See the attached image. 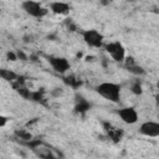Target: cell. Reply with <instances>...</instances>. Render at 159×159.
<instances>
[{"label": "cell", "mask_w": 159, "mask_h": 159, "mask_svg": "<svg viewBox=\"0 0 159 159\" xmlns=\"http://www.w3.org/2000/svg\"><path fill=\"white\" fill-rule=\"evenodd\" d=\"M94 89L106 101H109L112 103H119L120 102L122 87L119 83L106 81V82H101L99 84H97Z\"/></svg>", "instance_id": "1"}, {"label": "cell", "mask_w": 159, "mask_h": 159, "mask_svg": "<svg viewBox=\"0 0 159 159\" xmlns=\"http://www.w3.org/2000/svg\"><path fill=\"white\" fill-rule=\"evenodd\" d=\"M21 9L26 15L35 19H42L48 12V9H46L41 2L36 0H24L21 2Z\"/></svg>", "instance_id": "2"}, {"label": "cell", "mask_w": 159, "mask_h": 159, "mask_svg": "<svg viewBox=\"0 0 159 159\" xmlns=\"http://www.w3.org/2000/svg\"><path fill=\"white\" fill-rule=\"evenodd\" d=\"M82 40L91 48L104 47V36L96 29H87L82 31Z\"/></svg>", "instance_id": "3"}, {"label": "cell", "mask_w": 159, "mask_h": 159, "mask_svg": "<svg viewBox=\"0 0 159 159\" xmlns=\"http://www.w3.org/2000/svg\"><path fill=\"white\" fill-rule=\"evenodd\" d=\"M106 52L111 56V58L116 62H123L125 60V48L122 42L119 41H111L104 43Z\"/></svg>", "instance_id": "4"}, {"label": "cell", "mask_w": 159, "mask_h": 159, "mask_svg": "<svg viewBox=\"0 0 159 159\" xmlns=\"http://www.w3.org/2000/svg\"><path fill=\"white\" fill-rule=\"evenodd\" d=\"M117 114H118L119 119L124 124H129V125L135 124L138 122V119H139V114H138L137 109L134 107H130V106L129 107H122V108H119L118 112H117Z\"/></svg>", "instance_id": "5"}, {"label": "cell", "mask_w": 159, "mask_h": 159, "mask_svg": "<svg viewBox=\"0 0 159 159\" xmlns=\"http://www.w3.org/2000/svg\"><path fill=\"white\" fill-rule=\"evenodd\" d=\"M139 133L144 137L157 138L159 137V122L157 120H145L139 125Z\"/></svg>", "instance_id": "6"}, {"label": "cell", "mask_w": 159, "mask_h": 159, "mask_svg": "<svg viewBox=\"0 0 159 159\" xmlns=\"http://www.w3.org/2000/svg\"><path fill=\"white\" fill-rule=\"evenodd\" d=\"M47 61H48L50 66L52 67V70H53L55 72H57V73H66V72L70 70V67H71L68 60L65 58V57L50 56Z\"/></svg>", "instance_id": "7"}, {"label": "cell", "mask_w": 159, "mask_h": 159, "mask_svg": "<svg viewBox=\"0 0 159 159\" xmlns=\"http://www.w3.org/2000/svg\"><path fill=\"white\" fill-rule=\"evenodd\" d=\"M48 10L56 16H67L71 11V5L68 2L57 0V1H52L50 4Z\"/></svg>", "instance_id": "8"}, {"label": "cell", "mask_w": 159, "mask_h": 159, "mask_svg": "<svg viewBox=\"0 0 159 159\" xmlns=\"http://www.w3.org/2000/svg\"><path fill=\"white\" fill-rule=\"evenodd\" d=\"M106 132L108 133L109 138L113 140V142H119L123 137V132L117 128V127H113L112 124H107V128H106Z\"/></svg>", "instance_id": "9"}, {"label": "cell", "mask_w": 159, "mask_h": 159, "mask_svg": "<svg viewBox=\"0 0 159 159\" xmlns=\"http://www.w3.org/2000/svg\"><path fill=\"white\" fill-rule=\"evenodd\" d=\"M0 76H1V78H2V80L9 81V82L15 81V80L17 78V75H16L14 71L7 70V68H1V70H0Z\"/></svg>", "instance_id": "10"}, {"label": "cell", "mask_w": 159, "mask_h": 159, "mask_svg": "<svg viewBox=\"0 0 159 159\" xmlns=\"http://www.w3.org/2000/svg\"><path fill=\"white\" fill-rule=\"evenodd\" d=\"M16 135L22 139V140H26V142H31L32 140V135L30 132H26V130H17L16 132Z\"/></svg>", "instance_id": "11"}, {"label": "cell", "mask_w": 159, "mask_h": 159, "mask_svg": "<svg viewBox=\"0 0 159 159\" xmlns=\"http://www.w3.org/2000/svg\"><path fill=\"white\" fill-rule=\"evenodd\" d=\"M132 92L135 93V94H142V84L139 82H135L133 86H132Z\"/></svg>", "instance_id": "12"}, {"label": "cell", "mask_w": 159, "mask_h": 159, "mask_svg": "<svg viewBox=\"0 0 159 159\" xmlns=\"http://www.w3.org/2000/svg\"><path fill=\"white\" fill-rule=\"evenodd\" d=\"M6 123H7V117H5L4 114H1L0 116V127L4 128L6 125Z\"/></svg>", "instance_id": "13"}, {"label": "cell", "mask_w": 159, "mask_h": 159, "mask_svg": "<svg viewBox=\"0 0 159 159\" xmlns=\"http://www.w3.org/2000/svg\"><path fill=\"white\" fill-rule=\"evenodd\" d=\"M7 57L11 58V61H15L16 60V55H14V53H7Z\"/></svg>", "instance_id": "14"}, {"label": "cell", "mask_w": 159, "mask_h": 159, "mask_svg": "<svg viewBox=\"0 0 159 159\" xmlns=\"http://www.w3.org/2000/svg\"><path fill=\"white\" fill-rule=\"evenodd\" d=\"M125 1H134V0H125Z\"/></svg>", "instance_id": "15"}]
</instances>
